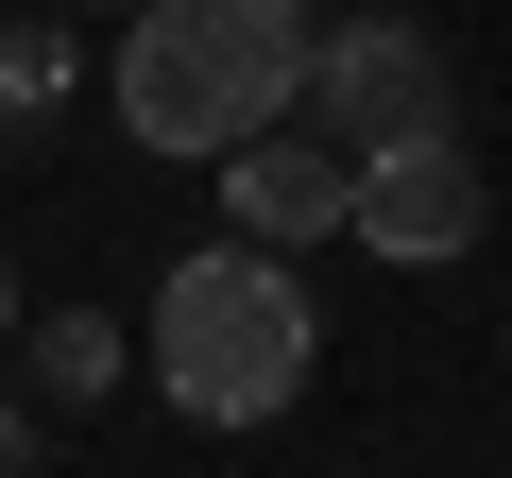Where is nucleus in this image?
<instances>
[{
	"label": "nucleus",
	"instance_id": "obj_2",
	"mask_svg": "<svg viewBox=\"0 0 512 478\" xmlns=\"http://www.w3.org/2000/svg\"><path fill=\"white\" fill-rule=\"evenodd\" d=\"M103 103H120V137H137V154H188V171H222L256 120H274V103L239 86V52H222L205 0H137V35H120Z\"/></svg>",
	"mask_w": 512,
	"mask_h": 478
},
{
	"label": "nucleus",
	"instance_id": "obj_3",
	"mask_svg": "<svg viewBox=\"0 0 512 478\" xmlns=\"http://www.w3.org/2000/svg\"><path fill=\"white\" fill-rule=\"evenodd\" d=\"M308 120H325L342 154H393V137H444L461 86H444V52H427L410 18H325V35H308Z\"/></svg>",
	"mask_w": 512,
	"mask_h": 478
},
{
	"label": "nucleus",
	"instance_id": "obj_9",
	"mask_svg": "<svg viewBox=\"0 0 512 478\" xmlns=\"http://www.w3.org/2000/svg\"><path fill=\"white\" fill-rule=\"evenodd\" d=\"M0 325H18V274H0Z\"/></svg>",
	"mask_w": 512,
	"mask_h": 478
},
{
	"label": "nucleus",
	"instance_id": "obj_7",
	"mask_svg": "<svg viewBox=\"0 0 512 478\" xmlns=\"http://www.w3.org/2000/svg\"><path fill=\"white\" fill-rule=\"evenodd\" d=\"M69 103V35L52 18H0V120H52Z\"/></svg>",
	"mask_w": 512,
	"mask_h": 478
},
{
	"label": "nucleus",
	"instance_id": "obj_4",
	"mask_svg": "<svg viewBox=\"0 0 512 478\" xmlns=\"http://www.w3.org/2000/svg\"><path fill=\"white\" fill-rule=\"evenodd\" d=\"M478 154H461V120L444 137H393V154H359V205H342V239H376V257H410V274H444V257H478Z\"/></svg>",
	"mask_w": 512,
	"mask_h": 478
},
{
	"label": "nucleus",
	"instance_id": "obj_10",
	"mask_svg": "<svg viewBox=\"0 0 512 478\" xmlns=\"http://www.w3.org/2000/svg\"><path fill=\"white\" fill-rule=\"evenodd\" d=\"M86 18H137V0H86Z\"/></svg>",
	"mask_w": 512,
	"mask_h": 478
},
{
	"label": "nucleus",
	"instance_id": "obj_6",
	"mask_svg": "<svg viewBox=\"0 0 512 478\" xmlns=\"http://www.w3.org/2000/svg\"><path fill=\"white\" fill-rule=\"evenodd\" d=\"M120 359H137V342H120L103 308H52V325H35V410H103Z\"/></svg>",
	"mask_w": 512,
	"mask_h": 478
},
{
	"label": "nucleus",
	"instance_id": "obj_1",
	"mask_svg": "<svg viewBox=\"0 0 512 478\" xmlns=\"http://www.w3.org/2000/svg\"><path fill=\"white\" fill-rule=\"evenodd\" d=\"M154 393L188 427H274L308 393V291L274 239H205V257L154 291Z\"/></svg>",
	"mask_w": 512,
	"mask_h": 478
},
{
	"label": "nucleus",
	"instance_id": "obj_5",
	"mask_svg": "<svg viewBox=\"0 0 512 478\" xmlns=\"http://www.w3.org/2000/svg\"><path fill=\"white\" fill-rule=\"evenodd\" d=\"M342 205H359V154H342L325 120H308V137H291V120H256V137L222 154V222H239V239H274V257L342 239Z\"/></svg>",
	"mask_w": 512,
	"mask_h": 478
},
{
	"label": "nucleus",
	"instance_id": "obj_8",
	"mask_svg": "<svg viewBox=\"0 0 512 478\" xmlns=\"http://www.w3.org/2000/svg\"><path fill=\"white\" fill-rule=\"evenodd\" d=\"M35 427H52L35 393H0V478H35Z\"/></svg>",
	"mask_w": 512,
	"mask_h": 478
}]
</instances>
